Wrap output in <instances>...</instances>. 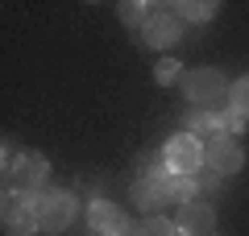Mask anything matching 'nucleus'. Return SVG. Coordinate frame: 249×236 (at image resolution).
Wrapping results in <instances>:
<instances>
[{
  "label": "nucleus",
  "mask_w": 249,
  "mask_h": 236,
  "mask_svg": "<svg viewBox=\"0 0 249 236\" xmlns=\"http://www.w3.org/2000/svg\"><path fill=\"white\" fill-rule=\"evenodd\" d=\"M183 96L196 108H212V104H220V100H229V79H224L216 67L187 70L183 75Z\"/></svg>",
  "instance_id": "1"
},
{
  "label": "nucleus",
  "mask_w": 249,
  "mask_h": 236,
  "mask_svg": "<svg viewBox=\"0 0 249 236\" xmlns=\"http://www.w3.org/2000/svg\"><path fill=\"white\" fill-rule=\"evenodd\" d=\"M162 157H166L170 174H191L196 178L204 170V141L191 137V133H175V137L162 145Z\"/></svg>",
  "instance_id": "2"
},
{
  "label": "nucleus",
  "mask_w": 249,
  "mask_h": 236,
  "mask_svg": "<svg viewBox=\"0 0 249 236\" xmlns=\"http://www.w3.org/2000/svg\"><path fill=\"white\" fill-rule=\"evenodd\" d=\"M67 224H75V195L71 191H46L37 199V228L62 232Z\"/></svg>",
  "instance_id": "3"
},
{
  "label": "nucleus",
  "mask_w": 249,
  "mask_h": 236,
  "mask_svg": "<svg viewBox=\"0 0 249 236\" xmlns=\"http://www.w3.org/2000/svg\"><path fill=\"white\" fill-rule=\"evenodd\" d=\"M204 162H208V170H212V174H220V178L237 174V170L245 166V157H241L237 137H229V133H220V137H212V141H208Z\"/></svg>",
  "instance_id": "4"
},
{
  "label": "nucleus",
  "mask_w": 249,
  "mask_h": 236,
  "mask_svg": "<svg viewBox=\"0 0 249 236\" xmlns=\"http://www.w3.org/2000/svg\"><path fill=\"white\" fill-rule=\"evenodd\" d=\"M46 178H50V162H46L42 153H21L17 170H13V186L25 195H42Z\"/></svg>",
  "instance_id": "5"
},
{
  "label": "nucleus",
  "mask_w": 249,
  "mask_h": 236,
  "mask_svg": "<svg viewBox=\"0 0 249 236\" xmlns=\"http://www.w3.org/2000/svg\"><path fill=\"white\" fill-rule=\"evenodd\" d=\"M34 232H37V211L4 191V236H34Z\"/></svg>",
  "instance_id": "6"
},
{
  "label": "nucleus",
  "mask_w": 249,
  "mask_h": 236,
  "mask_svg": "<svg viewBox=\"0 0 249 236\" xmlns=\"http://www.w3.org/2000/svg\"><path fill=\"white\" fill-rule=\"evenodd\" d=\"M88 224L96 228V232H104V236H121L124 228H129V216H124L116 203H108V199H96L88 207Z\"/></svg>",
  "instance_id": "7"
},
{
  "label": "nucleus",
  "mask_w": 249,
  "mask_h": 236,
  "mask_svg": "<svg viewBox=\"0 0 249 236\" xmlns=\"http://www.w3.org/2000/svg\"><path fill=\"white\" fill-rule=\"evenodd\" d=\"M175 224H178V232H183V236H212L216 211L208 207V203H183Z\"/></svg>",
  "instance_id": "8"
},
{
  "label": "nucleus",
  "mask_w": 249,
  "mask_h": 236,
  "mask_svg": "<svg viewBox=\"0 0 249 236\" xmlns=\"http://www.w3.org/2000/svg\"><path fill=\"white\" fill-rule=\"evenodd\" d=\"M142 37H145V46H154V50L175 46L178 42V17H175V13H154V17L145 21Z\"/></svg>",
  "instance_id": "9"
},
{
  "label": "nucleus",
  "mask_w": 249,
  "mask_h": 236,
  "mask_svg": "<svg viewBox=\"0 0 249 236\" xmlns=\"http://www.w3.org/2000/svg\"><path fill=\"white\" fill-rule=\"evenodd\" d=\"M187 133H191V137H220V116L212 112V108H196V112H187Z\"/></svg>",
  "instance_id": "10"
},
{
  "label": "nucleus",
  "mask_w": 249,
  "mask_h": 236,
  "mask_svg": "<svg viewBox=\"0 0 249 236\" xmlns=\"http://www.w3.org/2000/svg\"><path fill=\"white\" fill-rule=\"evenodd\" d=\"M129 199H133V207H142V211H158L170 195L162 191V186H154V183H145V178H137L133 191H129Z\"/></svg>",
  "instance_id": "11"
},
{
  "label": "nucleus",
  "mask_w": 249,
  "mask_h": 236,
  "mask_svg": "<svg viewBox=\"0 0 249 236\" xmlns=\"http://www.w3.org/2000/svg\"><path fill=\"white\" fill-rule=\"evenodd\" d=\"M142 178H145V183H154V186H162V191H166V186H170V178H175V174H170V166H166V157H162V153H150V157H142Z\"/></svg>",
  "instance_id": "12"
},
{
  "label": "nucleus",
  "mask_w": 249,
  "mask_h": 236,
  "mask_svg": "<svg viewBox=\"0 0 249 236\" xmlns=\"http://www.w3.org/2000/svg\"><path fill=\"white\" fill-rule=\"evenodd\" d=\"M175 17H183V21H212L216 17V4H212V0H208V4H204V0H178Z\"/></svg>",
  "instance_id": "13"
},
{
  "label": "nucleus",
  "mask_w": 249,
  "mask_h": 236,
  "mask_svg": "<svg viewBox=\"0 0 249 236\" xmlns=\"http://www.w3.org/2000/svg\"><path fill=\"white\" fill-rule=\"evenodd\" d=\"M196 191H199V183L191 174H175V178H170V186H166V195L175 203H196Z\"/></svg>",
  "instance_id": "14"
},
{
  "label": "nucleus",
  "mask_w": 249,
  "mask_h": 236,
  "mask_svg": "<svg viewBox=\"0 0 249 236\" xmlns=\"http://www.w3.org/2000/svg\"><path fill=\"white\" fill-rule=\"evenodd\" d=\"M229 108L249 120V75H241L237 83H229Z\"/></svg>",
  "instance_id": "15"
},
{
  "label": "nucleus",
  "mask_w": 249,
  "mask_h": 236,
  "mask_svg": "<svg viewBox=\"0 0 249 236\" xmlns=\"http://www.w3.org/2000/svg\"><path fill=\"white\" fill-rule=\"evenodd\" d=\"M150 17H154L150 4H142V0H124V4H121V21H124V25H142L145 29Z\"/></svg>",
  "instance_id": "16"
},
{
  "label": "nucleus",
  "mask_w": 249,
  "mask_h": 236,
  "mask_svg": "<svg viewBox=\"0 0 249 236\" xmlns=\"http://www.w3.org/2000/svg\"><path fill=\"white\" fill-rule=\"evenodd\" d=\"M154 79H158V83H175V79H183V67H178V58H158V67H154Z\"/></svg>",
  "instance_id": "17"
},
{
  "label": "nucleus",
  "mask_w": 249,
  "mask_h": 236,
  "mask_svg": "<svg viewBox=\"0 0 249 236\" xmlns=\"http://www.w3.org/2000/svg\"><path fill=\"white\" fill-rule=\"evenodd\" d=\"M145 236H183V232H178V224H175V219H162V216H154L150 224H145Z\"/></svg>",
  "instance_id": "18"
},
{
  "label": "nucleus",
  "mask_w": 249,
  "mask_h": 236,
  "mask_svg": "<svg viewBox=\"0 0 249 236\" xmlns=\"http://www.w3.org/2000/svg\"><path fill=\"white\" fill-rule=\"evenodd\" d=\"M220 129L229 133V137H237V133H245V116H237L229 108V112H220Z\"/></svg>",
  "instance_id": "19"
},
{
  "label": "nucleus",
  "mask_w": 249,
  "mask_h": 236,
  "mask_svg": "<svg viewBox=\"0 0 249 236\" xmlns=\"http://www.w3.org/2000/svg\"><path fill=\"white\" fill-rule=\"evenodd\" d=\"M121 236H145V228H142V224H129V228H124Z\"/></svg>",
  "instance_id": "20"
}]
</instances>
